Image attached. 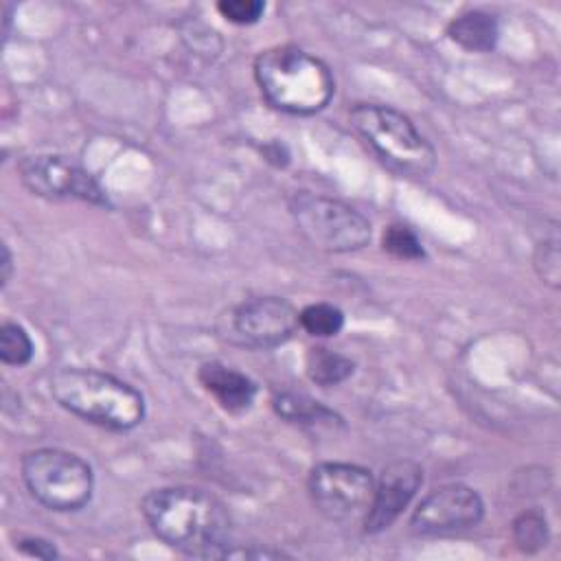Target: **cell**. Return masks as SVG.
Masks as SVG:
<instances>
[{"instance_id":"24","label":"cell","mask_w":561,"mask_h":561,"mask_svg":"<svg viewBox=\"0 0 561 561\" xmlns=\"http://www.w3.org/2000/svg\"><path fill=\"white\" fill-rule=\"evenodd\" d=\"M0 283H2V287L9 283V278H11V272H13V256H11V252H9V245L7 243H2V261H0Z\"/></svg>"},{"instance_id":"9","label":"cell","mask_w":561,"mask_h":561,"mask_svg":"<svg viewBox=\"0 0 561 561\" xmlns=\"http://www.w3.org/2000/svg\"><path fill=\"white\" fill-rule=\"evenodd\" d=\"M298 327V309L280 296H254L230 311L232 340L250 348H276Z\"/></svg>"},{"instance_id":"15","label":"cell","mask_w":561,"mask_h":561,"mask_svg":"<svg viewBox=\"0 0 561 561\" xmlns=\"http://www.w3.org/2000/svg\"><path fill=\"white\" fill-rule=\"evenodd\" d=\"M305 370L313 383L322 388H331L346 381L355 373V362L344 353H337L329 346L318 344L307 351Z\"/></svg>"},{"instance_id":"6","label":"cell","mask_w":561,"mask_h":561,"mask_svg":"<svg viewBox=\"0 0 561 561\" xmlns=\"http://www.w3.org/2000/svg\"><path fill=\"white\" fill-rule=\"evenodd\" d=\"M289 213L298 232L324 252L344 254L362 250L373 234L370 221L359 210L333 197L296 193L289 199Z\"/></svg>"},{"instance_id":"13","label":"cell","mask_w":561,"mask_h":561,"mask_svg":"<svg viewBox=\"0 0 561 561\" xmlns=\"http://www.w3.org/2000/svg\"><path fill=\"white\" fill-rule=\"evenodd\" d=\"M447 35L454 44H458L465 50L489 53L497 44L500 26L495 15L482 9H467L449 20Z\"/></svg>"},{"instance_id":"22","label":"cell","mask_w":561,"mask_h":561,"mask_svg":"<svg viewBox=\"0 0 561 561\" xmlns=\"http://www.w3.org/2000/svg\"><path fill=\"white\" fill-rule=\"evenodd\" d=\"M15 548L26 557H37V559H55L59 554L55 543H50L48 539H42V537H22L15 543Z\"/></svg>"},{"instance_id":"16","label":"cell","mask_w":561,"mask_h":561,"mask_svg":"<svg viewBox=\"0 0 561 561\" xmlns=\"http://www.w3.org/2000/svg\"><path fill=\"white\" fill-rule=\"evenodd\" d=\"M298 324L313 337H335L344 327V313L331 302H311L298 311Z\"/></svg>"},{"instance_id":"18","label":"cell","mask_w":561,"mask_h":561,"mask_svg":"<svg viewBox=\"0 0 561 561\" xmlns=\"http://www.w3.org/2000/svg\"><path fill=\"white\" fill-rule=\"evenodd\" d=\"M33 340L28 331L18 322H4L0 327V359L9 366H24L33 359Z\"/></svg>"},{"instance_id":"23","label":"cell","mask_w":561,"mask_h":561,"mask_svg":"<svg viewBox=\"0 0 561 561\" xmlns=\"http://www.w3.org/2000/svg\"><path fill=\"white\" fill-rule=\"evenodd\" d=\"M237 557H245V559H278V557H287L280 550H267V548H228L224 559H237Z\"/></svg>"},{"instance_id":"19","label":"cell","mask_w":561,"mask_h":561,"mask_svg":"<svg viewBox=\"0 0 561 561\" xmlns=\"http://www.w3.org/2000/svg\"><path fill=\"white\" fill-rule=\"evenodd\" d=\"M381 248L401 261H419L425 256L416 232L403 224H390L381 234Z\"/></svg>"},{"instance_id":"14","label":"cell","mask_w":561,"mask_h":561,"mask_svg":"<svg viewBox=\"0 0 561 561\" xmlns=\"http://www.w3.org/2000/svg\"><path fill=\"white\" fill-rule=\"evenodd\" d=\"M272 408L280 419L294 425H302V427L342 425V416H337L333 410H329L327 405H322L320 401L302 392H294V390L276 392L272 399Z\"/></svg>"},{"instance_id":"3","label":"cell","mask_w":561,"mask_h":561,"mask_svg":"<svg viewBox=\"0 0 561 561\" xmlns=\"http://www.w3.org/2000/svg\"><path fill=\"white\" fill-rule=\"evenodd\" d=\"M50 394L70 414L114 432L134 430L147 412L131 383L96 368H59L50 377Z\"/></svg>"},{"instance_id":"12","label":"cell","mask_w":561,"mask_h":561,"mask_svg":"<svg viewBox=\"0 0 561 561\" xmlns=\"http://www.w3.org/2000/svg\"><path fill=\"white\" fill-rule=\"evenodd\" d=\"M197 379L208 394L230 414L248 412L256 399V383L232 366L221 362H204L197 370Z\"/></svg>"},{"instance_id":"8","label":"cell","mask_w":561,"mask_h":561,"mask_svg":"<svg viewBox=\"0 0 561 561\" xmlns=\"http://www.w3.org/2000/svg\"><path fill=\"white\" fill-rule=\"evenodd\" d=\"M18 178L33 195L44 199H79L107 206V193L99 180L79 162L57 153H37L18 162Z\"/></svg>"},{"instance_id":"17","label":"cell","mask_w":561,"mask_h":561,"mask_svg":"<svg viewBox=\"0 0 561 561\" xmlns=\"http://www.w3.org/2000/svg\"><path fill=\"white\" fill-rule=\"evenodd\" d=\"M548 537H550L548 522L541 511L528 508L515 517L513 541L522 552H526V554L539 552L548 543Z\"/></svg>"},{"instance_id":"7","label":"cell","mask_w":561,"mask_h":561,"mask_svg":"<svg viewBox=\"0 0 561 561\" xmlns=\"http://www.w3.org/2000/svg\"><path fill=\"white\" fill-rule=\"evenodd\" d=\"M307 493L313 508L329 522H364L375 493V476L353 462H318L309 471Z\"/></svg>"},{"instance_id":"5","label":"cell","mask_w":561,"mask_h":561,"mask_svg":"<svg viewBox=\"0 0 561 561\" xmlns=\"http://www.w3.org/2000/svg\"><path fill=\"white\" fill-rule=\"evenodd\" d=\"M20 469L28 493L50 511H79L92 500L94 471L72 451L59 447L31 449L22 456Z\"/></svg>"},{"instance_id":"11","label":"cell","mask_w":561,"mask_h":561,"mask_svg":"<svg viewBox=\"0 0 561 561\" xmlns=\"http://www.w3.org/2000/svg\"><path fill=\"white\" fill-rule=\"evenodd\" d=\"M423 484V469L414 460H394L386 465L375 480L370 508L364 517V533L377 535L388 530L414 500Z\"/></svg>"},{"instance_id":"1","label":"cell","mask_w":561,"mask_h":561,"mask_svg":"<svg viewBox=\"0 0 561 561\" xmlns=\"http://www.w3.org/2000/svg\"><path fill=\"white\" fill-rule=\"evenodd\" d=\"M140 513L149 530L169 548L199 559H224L230 548V515L208 491L160 486L142 497Z\"/></svg>"},{"instance_id":"21","label":"cell","mask_w":561,"mask_h":561,"mask_svg":"<svg viewBox=\"0 0 561 561\" xmlns=\"http://www.w3.org/2000/svg\"><path fill=\"white\" fill-rule=\"evenodd\" d=\"M217 11L224 20L239 24V26H248L263 18L265 2H261V0H221V2H217Z\"/></svg>"},{"instance_id":"2","label":"cell","mask_w":561,"mask_h":561,"mask_svg":"<svg viewBox=\"0 0 561 561\" xmlns=\"http://www.w3.org/2000/svg\"><path fill=\"white\" fill-rule=\"evenodd\" d=\"M252 70L263 99L285 114H316L324 110L335 94L331 68L320 57L294 44L261 50Z\"/></svg>"},{"instance_id":"4","label":"cell","mask_w":561,"mask_h":561,"mask_svg":"<svg viewBox=\"0 0 561 561\" xmlns=\"http://www.w3.org/2000/svg\"><path fill=\"white\" fill-rule=\"evenodd\" d=\"M348 121L375 156L397 173L423 178L434 171V147L403 112L379 103H357Z\"/></svg>"},{"instance_id":"10","label":"cell","mask_w":561,"mask_h":561,"mask_svg":"<svg viewBox=\"0 0 561 561\" xmlns=\"http://www.w3.org/2000/svg\"><path fill=\"white\" fill-rule=\"evenodd\" d=\"M484 515L480 493L462 482L432 489L414 508L410 528L416 535H445L476 526Z\"/></svg>"},{"instance_id":"20","label":"cell","mask_w":561,"mask_h":561,"mask_svg":"<svg viewBox=\"0 0 561 561\" xmlns=\"http://www.w3.org/2000/svg\"><path fill=\"white\" fill-rule=\"evenodd\" d=\"M533 267L541 283L550 285L552 289L561 283V252H559V239L550 237L537 243L533 254Z\"/></svg>"}]
</instances>
